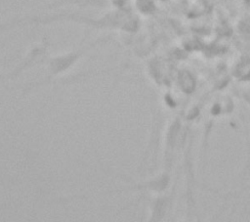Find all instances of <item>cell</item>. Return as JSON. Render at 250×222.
<instances>
[{
	"mask_svg": "<svg viewBox=\"0 0 250 222\" xmlns=\"http://www.w3.org/2000/svg\"><path fill=\"white\" fill-rule=\"evenodd\" d=\"M182 87L187 92H191L194 88V79H192L188 74H186L185 76L182 77Z\"/></svg>",
	"mask_w": 250,
	"mask_h": 222,
	"instance_id": "obj_1",
	"label": "cell"
},
{
	"mask_svg": "<svg viewBox=\"0 0 250 222\" xmlns=\"http://www.w3.org/2000/svg\"><path fill=\"white\" fill-rule=\"evenodd\" d=\"M219 112H220V107L215 106V107H214V109H213V111H212V113H215V115H216V113H218Z\"/></svg>",
	"mask_w": 250,
	"mask_h": 222,
	"instance_id": "obj_2",
	"label": "cell"
}]
</instances>
